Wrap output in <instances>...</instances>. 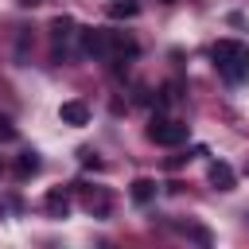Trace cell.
I'll return each mask as SVG.
<instances>
[{"instance_id":"1","label":"cell","mask_w":249,"mask_h":249,"mask_svg":"<svg viewBox=\"0 0 249 249\" xmlns=\"http://www.w3.org/2000/svg\"><path fill=\"white\" fill-rule=\"evenodd\" d=\"M82 39V54L97 58V62H124V58H136V43L128 35H113V31H101V27H89V31H78Z\"/></svg>"},{"instance_id":"12","label":"cell","mask_w":249,"mask_h":249,"mask_svg":"<svg viewBox=\"0 0 249 249\" xmlns=\"http://www.w3.org/2000/svg\"><path fill=\"white\" fill-rule=\"evenodd\" d=\"M19 4H27V8H35V4H39V0H19Z\"/></svg>"},{"instance_id":"5","label":"cell","mask_w":249,"mask_h":249,"mask_svg":"<svg viewBox=\"0 0 249 249\" xmlns=\"http://www.w3.org/2000/svg\"><path fill=\"white\" fill-rule=\"evenodd\" d=\"M206 179H210L218 191H233V187H237V175H233V167H230V163H222V160H214V163L206 167Z\"/></svg>"},{"instance_id":"11","label":"cell","mask_w":249,"mask_h":249,"mask_svg":"<svg viewBox=\"0 0 249 249\" xmlns=\"http://www.w3.org/2000/svg\"><path fill=\"white\" fill-rule=\"evenodd\" d=\"M8 140H16V124L8 117H0V144H8Z\"/></svg>"},{"instance_id":"8","label":"cell","mask_w":249,"mask_h":249,"mask_svg":"<svg viewBox=\"0 0 249 249\" xmlns=\"http://www.w3.org/2000/svg\"><path fill=\"white\" fill-rule=\"evenodd\" d=\"M43 206H47L51 218H66V214H70V195H66L62 187H54V191L43 198Z\"/></svg>"},{"instance_id":"9","label":"cell","mask_w":249,"mask_h":249,"mask_svg":"<svg viewBox=\"0 0 249 249\" xmlns=\"http://www.w3.org/2000/svg\"><path fill=\"white\" fill-rule=\"evenodd\" d=\"M105 16L109 19H132V16H140V0H109Z\"/></svg>"},{"instance_id":"13","label":"cell","mask_w":249,"mask_h":249,"mask_svg":"<svg viewBox=\"0 0 249 249\" xmlns=\"http://www.w3.org/2000/svg\"><path fill=\"white\" fill-rule=\"evenodd\" d=\"M0 175H4V160H0Z\"/></svg>"},{"instance_id":"6","label":"cell","mask_w":249,"mask_h":249,"mask_svg":"<svg viewBox=\"0 0 249 249\" xmlns=\"http://www.w3.org/2000/svg\"><path fill=\"white\" fill-rule=\"evenodd\" d=\"M58 121L78 128V124H86V121H89V105H86V101H62V109H58Z\"/></svg>"},{"instance_id":"7","label":"cell","mask_w":249,"mask_h":249,"mask_svg":"<svg viewBox=\"0 0 249 249\" xmlns=\"http://www.w3.org/2000/svg\"><path fill=\"white\" fill-rule=\"evenodd\" d=\"M128 195H132V202H136V206H152V202H156V179H148V175L132 179Z\"/></svg>"},{"instance_id":"3","label":"cell","mask_w":249,"mask_h":249,"mask_svg":"<svg viewBox=\"0 0 249 249\" xmlns=\"http://www.w3.org/2000/svg\"><path fill=\"white\" fill-rule=\"evenodd\" d=\"M187 136H191V128H187L183 121L152 117V124H148V140L160 144V148H179V144H187Z\"/></svg>"},{"instance_id":"2","label":"cell","mask_w":249,"mask_h":249,"mask_svg":"<svg viewBox=\"0 0 249 249\" xmlns=\"http://www.w3.org/2000/svg\"><path fill=\"white\" fill-rule=\"evenodd\" d=\"M210 62H214V70H218L230 86L249 82V47H245L241 39H218V43L210 47Z\"/></svg>"},{"instance_id":"10","label":"cell","mask_w":249,"mask_h":249,"mask_svg":"<svg viewBox=\"0 0 249 249\" xmlns=\"http://www.w3.org/2000/svg\"><path fill=\"white\" fill-rule=\"evenodd\" d=\"M39 167H43V160H39V152H23V156H19V163H16V171H19V179H27V175H39Z\"/></svg>"},{"instance_id":"4","label":"cell","mask_w":249,"mask_h":249,"mask_svg":"<svg viewBox=\"0 0 249 249\" xmlns=\"http://www.w3.org/2000/svg\"><path fill=\"white\" fill-rule=\"evenodd\" d=\"M74 39H78V23H74L70 16H54V19H51V43H54V54H62Z\"/></svg>"}]
</instances>
